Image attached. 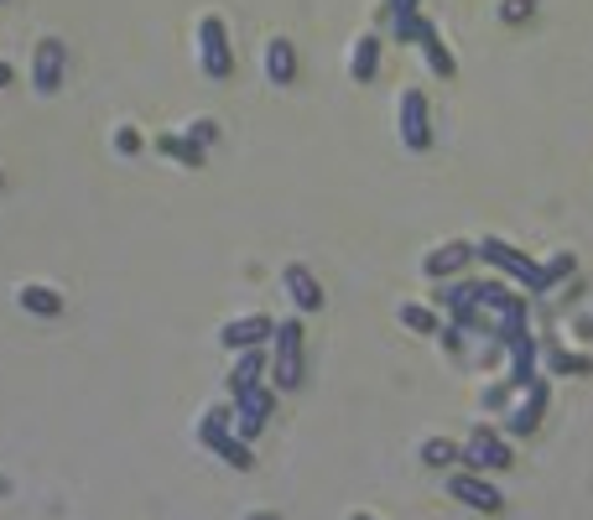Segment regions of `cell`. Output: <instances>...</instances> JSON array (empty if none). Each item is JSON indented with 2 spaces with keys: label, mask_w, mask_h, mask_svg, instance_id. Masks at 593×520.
I'll use <instances>...</instances> for the list:
<instances>
[{
  "label": "cell",
  "mask_w": 593,
  "mask_h": 520,
  "mask_svg": "<svg viewBox=\"0 0 593 520\" xmlns=\"http://www.w3.org/2000/svg\"><path fill=\"white\" fill-rule=\"evenodd\" d=\"M265 344L261 349H239V359H235V370H230V396H245V391H256L261 385V375H265Z\"/></svg>",
  "instance_id": "14"
},
{
  "label": "cell",
  "mask_w": 593,
  "mask_h": 520,
  "mask_svg": "<svg viewBox=\"0 0 593 520\" xmlns=\"http://www.w3.org/2000/svg\"><path fill=\"white\" fill-rule=\"evenodd\" d=\"M214 453L224 458V463H230V469H239V473H245L250 463H256V458H250V443H245V437H235V432H230V437H219Z\"/></svg>",
  "instance_id": "25"
},
{
  "label": "cell",
  "mask_w": 593,
  "mask_h": 520,
  "mask_svg": "<svg viewBox=\"0 0 593 520\" xmlns=\"http://www.w3.org/2000/svg\"><path fill=\"white\" fill-rule=\"evenodd\" d=\"M552 375H593V359L589 355H568V349H552Z\"/></svg>",
  "instance_id": "27"
},
{
  "label": "cell",
  "mask_w": 593,
  "mask_h": 520,
  "mask_svg": "<svg viewBox=\"0 0 593 520\" xmlns=\"http://www.w3.org/2000/svg\"><path fill=\"white\" fill-rule=\"evenodd\" d=\"M536 359H542V349H536V338H531V333L510 344V375H505V380H510V391H526L531 380L542 375V370H536Z\"/></svg>",
  "instance_id": "13"
},
{
  "label": "cell",
  "mask_w": 593,
  "mask_h": 520,
  "mask_svg": "<svg viewBox=\"0 0 593 520\" xmlns=\"http://www.w3.org/2000/svg\"><path fill=\"white\" fill-rule=\"evenodd\" d=\"M271 411H276V385H256V391H245V396H235V437H261L265 422H271Z\"/></svg>",
  "instance_id": "7"
},
{
  "label": "cell",
  "mask_w": 593,
  "mask_h": 520,
  "mask_svg": "<svg viewBox=\"0 0 593 520\" xmlns=\"http://www.w3.org/2000/svg\"><path fill=\"white\" fill-rule=\"evenodd\" d=\"M448 495L464 499L479 516H499L505 510V495L490 484V473H474V469H448Z\"/></svg>",
  "instance_id": "5"
},
{
  "label": "cell",
  "mask_w": 593,
  "mask_h": 520,
  "mask_svg": "<svg viewBox=\"0 0 593 520\" xmlns=\"http://www.w3.org/2000/svg\"><path fill=\"white\" fill-rule=\"evenodd\" d=\"M282 286H286V297H292V308L297 312H323V286H318V276H312L308 265H286Z\"/></svg>",
  "instance_id": "11"
},
{
  "label": "cell",
  "mask_w": 593,
  "mask_h": 520,
  "mask_svg": "<svg viewBox=\"0 0 593 520\" xmlns=\"http://www.w3.org/2000/svg\"><path fill=\"white\" fill-rule=\"evenodd\" d=\"M0 495H5V479H0Z\"/></svg>",
  "instance_id": "38"
},
{
  "label": "cell",
  "mask_w": 593,
  "mask_h": 520,
  "mask_svg": "<svg viewBox=\"0 0 593 520\" xmlns=\"http://www.w3.org/2000/svg\"><path fill=\"white\" fill-rule=\"evenodd\" d=\"M5 84H11V63H0V89H5Z\"/></svg>",
  "instance_id": "35"
},
{
  "label": "cell",
  "mask_w": 593,
  "mask_h": 520,
  "mask_svg": "<svg viewBox=\"0 0 593 520\" xmlns=\"http://www.w3.org/2000/svg\"><path fill=\"white\" fill-rule=\"evenodd\" d=\"M271 333H276V323H271L265 312H245V318H230V323L219 329V344L239 355V349H261Z\"/></svg>",
  "instance_id": "9"
},
{
  "label": "cell",
  "mask_w": 593,
  "mask_h": 520,
  "mask_svg": "<svg viewBox=\"0 0 593 520\" xmlns=\"http://www.w3.org/2000/svg\"><path fill=\"white\" fill-rule=\"evenodd\" d=\"M516 297L521 292H505L499 282H474V308H484V312H505Z\"/></svg>",
  "instance_id": "22"
},
{
  "label": "cell",
  "mask_w": 593,
  "mask_h": 520,
  "mask_svg": "<svg viewBox=\"0 0 593 520\" xmlns=\"http://www.w3.org/2000/svg\"><path fill=\"white\" fill-rule=\"evenodd\" d=\"M245 520H282V516H271V510H256V516H245Z\"/></svg>",
  "instance_id": "36"
},
{
  "label": "cell",
  "mask_w": 593,
  "mask_h": 520,
  "mask_svg": "<svg viewBox=\"0 0 593 520\" xmlns=\"http://www.w3.org/2000/svg\"><path fill=\"white\" fill-rule=\"evenodd\" d=\"M16 302H22L32 318H58V312H63V297H58L52 286H42V282L22 286V292H16Z\"/></svg>",
  "instance_id": "19"
},
{
  "label": "cell",
  "mask_w": 593,
  "mask_h": 520,
  "mask_svg": "<svg viewBox=\"0 0 593 520\" xmlns=\"http://www.w3.org/2000/svg\"><path fill=\"white\" fill-rule=\"evenodd\" d=\"M0 183H5V177H0Z\"/></svg>",
  "instance_id": "40"
},
{
  "label": "cell",
  "mask_w": 593,
  "mask_h": 520,
  "mask_svg": "<svg viewBox=\"0 0 593 520\" xmlns=\"http://www.w3.org/2000/svg\"><path fill=\"white\" fill-rule=\"evenodd\" d=\"M183 136H188L193 146H214V141H219V120L198 115V120H193V125H188V131H183Z\"/></svg>",
  "instance_id": "29"
},
{
  "label": "cell",
  "mask_w": 593,
  "mask_h": 520,
  "mask_svg": "<svg viewBox=\"0 0 593 520\" xmlns=\"http://www.w3.org/2000/svg\"><path fill=\"white\" fill-rule=\"evenodd\" d=\"M198 63L203 73L224 84L230 73H235V52H230V32H224V16H203L198 22Z\"/></svg>",
  "instance_id": "4"
},
{
  "label": "cell",
  "mask_w": 593,
  "mask_h": 520,
  "mask_svg": "<svg viewBox=\"0 0 593 520\" xmlns=\"http://www.w3.org/2000/svg\"><path fill=\"white\" fill-rule=\"evenodd\" d=\"M536 16V0H499V22L505 26H521Z\"/></svg>",
  "instance_id": "28"
},
{
  "label": "cell",
  "mask_w": 593,
  "mask_h": 520,
  "mask_svg": "<svg viewBox=\"0 0 593 520\" xmlns=\"http://www.w3.org/2000/svg\"><path fill=\"white\" fill-rule=\"evenodd\" d=\"M115 151H120V157H136V151H141V131L120 125V131H115Z\"/></svg>",
  "instance_id": "31"
},
{
  "label": "cell",
  "mask_w": 593,
  "mask_h": 520,
  "mask_svg": "<svg viewBox=\"0 0 593 520\" xmlns=\"http://www.w3.org/2000/svg\"><path fill=\"white\" fill-rule=\"evenodd\" d=\"M474 256L484 260V265H495V271H505L510 282H521L531 297H546V282H542V265L526 256V250H516L510 239H499V235H484L474 245Z\"/></svg>",
  "instance_id": "1"
},
{
  "label": "cell",
  "mask_w": 593,
  "mask_h": 520,
  "mask_svg": "<svg viewBox=\"0 0 593 520\" xmlns=\"http://www.w3.org/2000/svg\"><path fill=\"white\" fill-rule=\"evenodd\" d=\"M432 308L448 312L453 323H458L464 312L474 308V282H448V286H437V292H432Z\"/></svg>",
  "instance_id": "17"
},
{
  "label": "cell",
  "mask_w": 593,
  "mask_h": 520,
  "mask_svg": "<svg viewBox=\"0 0 593 520\" xmlns=\"http://www.w3.org/2000/svg\"><path fill=\"white\" fill-rule=\"evenodd\" d=\"M428 32H432V22L422 16V11H417V16H401V22H391V42H411V48H417Z\"/></svg>",
  "instance_id": "26"
},
{
  "label": "cell",
  "mask_w": 593,
  "mask_h": 520,
  "mask_svg": "<svg viewBox=\"0 0 593 520\" xmlns=\"http://www.w3.org/2000/svg\"><path fill=\"white\" fill-rule=\"evenodd\" d=\"M542 411H546V380L536 375L521 391V401L505 411V432H510V437H531V432L542 426Z\"/></svg>",
  "instance_id": "8"
},
{
  "label": "cell",
  "mask_w": 593,
  "mask_h": 520,
  "mask_svg": "<svg viewBox=\"0 0 593 520\" xmlns=\"http://www.w3.org/2000/svg\"><path fill=\"white\" fill-rule=\"evenodd\" d=\"M401 323L411 333H437V329H443L437 308H422V302H401Z\"/></svg>",
  "instance_id": "24"
},
{
  "label": "cell",
  "mask_w": 593,
  "mask_h": 520,
  "mask_svg": "<svg viewBox=\"0 0 593 520\" xmlns=\"http://www.w3.org/2000/svg\"><path fill=\"white\" fill-rule=\"evenodd\" d=\"M235 432V406H209L203 417H198V443L214 453V443L219 437H230Z\"/></svg>",
  "instance_id": "18"
},
{
  "label": "cell",
  "mask_w": 593,
  "mask_h": 520,
  "mask_svg": "<svg viewBox=\"0 0 593 520\" xmlns=\"http://www.w3.org/2000/svg\"><path fill=\"white\" fill-rule=\"evenodd\" d=\"M437 344H443L448 355H464V329H458V323H448V329H437Z\"/></svg>",
  "instance_id": "33"
},
{
  "label": "cell",
  "mask_w": 593,
  "mask_h": 520,
  "mask_svg": "<svg viewBox=\"0 0 593 520\" xmlns=\"http://www.w3.org/2000/svg\"><path fill=\"white\" fill-rule=\"evenodd\" d=\"M375 73H380V37L365 32L355 42V52H349V78H355V84H370Z\"/></svg>",
  "instance_id": "16"
},
{
  "label": "cell",
  "mask_w": 593,
  "mask_h": 520,
  "mask_svg": "<svg viewBox=\"0 0 593 520\" xmlns=\"http://www.w3.org/2000/svg\"><path fill=\"white\" fill-rule=\"evenodd\" d=\"M302 375H308V364H302V323L286 318L271 333V385L276 391H297Z\"/></svg>",
  "instance_id": "2"
},
{
  "label": "cell",
  "mask_w": 593,
  "mask_h": 520,
  "mask_svg": "<svg viewBox=\"0 0 593 520\" xmlns=\"http://www.w3.org/2000/svg\"><path fill=\"white\" fill-rule=\"evenodd\" d=\"M417 5H422V0H385L380 16H385V22H401V16H417Z\"/></svg>",
  "instance_id": "32"
},
{
  "label": "cell",
  "mask_w": 593,
  "mask_h": 520,
  "mask_svg": "<svg viewBox=\"0 0 593 520\" xmlns=\"http://www.w3.org/2000/svg\"><path fill=\"white\" fill-rule=\"evenodd\" d=\"M0 5H5V0H0Z\"/></svg>",
  "instance_id": "39"
},
{
  "label": "cell",
  "mask_w": 593,
  "mask_h": 520,
  "mask_svg": "<svg viewBox=\"0 0 593 520\" xmlns=\"http://www.w3.org/2000/svg\"><path fill=\"white\" fill-rule=\"evenodd\" d=\"M458 458H464V443H453V437H428L422 443V463L428 469H458Z\"/></svg>",
  "instance_id": "21"
},
{
  "label": "cell",
  "mask_w": 593,
  "mask_h": 520,
  "mask_svg": "<svg viewBox=\"0 0 593 520\" xmlns=\"http://www.w3.org/2000/svg\"><path fill=\"white\" fill-rule=\"evenodd\" d=\"M396 125H401L406 151H432V110H428V95H422V89H406L401 95Z\"/></svg>",
  "instance_id": "6"
},
{
  "label": "cell",
  "mask_w": 593,
  "mask_h": 520,
  "mask_svg": "<svg viewBox=\"0 0 593 520\" xmlns=\"http://www.w3.org/2000/svg\"><path fill=\"white\" fill-rule=\"evenodd\" d=\"M469 260H474V245H464V239H448V245H437V250L422 260V271H428L432 282H448V276H458Z\"/></svg>",
  "instance_id": "12"
},
{
  "label": "cell",
  "mask_w": 593,
  "mask_h": 520,
  "mask_svg": "<svg viewBox=\"0 0 593 520\" xmlns=\"http://www.w3.org/2000/svg\"><path fill=\"white\" fill-rule=\"evenodd\" d=\"M157 151H162V157H177L183 166H203V146H193L188 136H162Z\"/></svg>",
  "instance_id": "23"
},
{
  "label": "cell",
  "mask_w": 593,
  "mask_h": 520,
  "mask_svg": "<svg viewBox=\"0 0 593 520\" xmlns=\"http://www.w3.org/2000/svg\"><path fill=\"white\" fill-rule=\"evenodd\" d=\"M32 84H37V95H58V84H63V42H58V37H42V42H37Z\"/></svg>",
  "instance_id": "10"
},
{
  "label": "cell",
  "mask_w": 593,
  "mask_h": 520,
  "mask_svg": "<svg viewBox=\"0 0 593 520\" xmlns=\"http://www.w3.org/2000/svg\"><path fill=\"white\" fill-rule=\"evenodd\" d=\"M563 276H572V250H563V256H552L542 265V282H546V292H552V286L563 282Z\"/></svg>",
  "instance_id": "30"
},
{
  "label": "cell",
  "mask_w": 593,
  "mask_h": 520,
  "mask_svg": "<svg viewBox=\"0 0 593 520\" xmlns=\"http://www.w3.org/2000/svg\"><path fill=\"white\" fill-rule=\"evenodd\" d=\"M510 401V380H499V385H484V406H505Z\"/></svg>",
  "instance_id": "34"
},
{
  "label": "cell",
  "mask_w": 593,
  "mask_h": 520,
  "mask_svg": "<svg viewBox=\"0 0 593 520\" xmlns=\"http://www.w3.org/2000/svg\"><path fill=\"white\" fill-rule=\"evenodd\" d=\"M349 520H375V516H365V510H355V516H349Z\"/></svg>",
  "instance_id": "37"
},
{
  "label": "cell",
  "mask_w": 593,
  "mask_h": 520,
  "mask_svg": "<svg viewBox=\"0 0 593 520\" xmlns=\"http://www.w3.org/2000/svg\"><path fill=\"white\" fill-rule=\"evenodd\" d=\"M510 463H516L510 443L499 432H490V426H474L469 443H464V458H458V469H474V473H505Z\"/></svg>",
  "instance_id": "3"
},
{
  "label": "cell",
  "mask_w": 593,
  "mask_h": 520,
  "mask_svg": "<svg viewBox=\"0 0 593 520\" xmlns=\"http://www.w3.org/2000/svg\"><path fill=\"white\" fill-rule=\"evenodd\" d=\"M417 48H422V58H428V69L437 73V78H453V73H458V58H453L448 42L437 37V26H432V32L422 37V42H417Z\"/></svg>",
  "instance_id": "20"
},
{
  "label": "cell",
  "mask_w": 593,
  "mask_h": 520,
  "mask_svg": "<svg viewBox=\"0 0 593 520\" xmlns=\"http://www.w3.org/2000/svg\"><path fill=\"white\" fill-rule=\"evenodd\" d=\"M265 78H271L276 89H286V84L297 78V48H292L286 37H271V42H265Z\"/></svg>",
  "instance_id": "15"
}]
</instances>
